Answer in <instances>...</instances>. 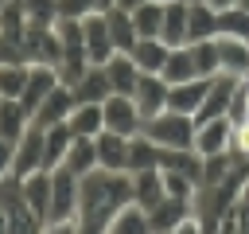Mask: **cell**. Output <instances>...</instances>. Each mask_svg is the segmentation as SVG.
I'll return each mask as SVG.
<instances>
[{
	"instance_id": "8992f818",
	"label": "cell",
	"mask_w": 249,
	"mask_h": 234,
	"mask_svg": "<svg viewBox=\"0 0 249 234\" xmlns=\"http://www.w3.org/2000/svg\"><path fill=\"white\" fill-rule=\"evenodd\" d=\"M23 55H27V62H47V66H54L58 55H62V43H58L54 23H51V27L27 23V31H23Z\"/></svg>"
},
{
	"instance_id": "44dd1931",
	"label": "cell",
	"mask_w": 249,
	"mask_h": 234,
	"mask_svg": "<svg viewBox=\"0 0 249 234\" xmlns=\"http://www.w3.org/2000/svg\"><path fill=\"white\" fill-rule=\"evenodd\" d=\"M105 20H109V31H113V47L128 55L136 47V39H140V31L132 23V12L121 8V4H113V8H105Z\"/></svg>"
},
{
	"instance_id": "277c9868",
	"label": "cell",
	"mask_w": 249,
	"mask_h": 234,
	"mask_svg": "<svg viewBox=\"0 0 249 234\" xmlns=\"http://www.w3.org/2000/svg\"><path fill=\"white\" fill-rule=\"evenodd\" d=\"M101 105H105V129L124 133V136H136L144 129V113H140L132 94H109Z\"/></svg>"
},
{
	"instance_id": "4fadbf2b",
	"label": "cell",
	"mask_w": 249,
	"mask_h": 234,
	"mask_svg": "<svg viewBox=\"0 0 249 234\" xmlns=\"http://www.w3.org/2000/svg\"><path fill=\"white\" fill-rule=\"evenodd\" d=\"M35 168H43V125H27V133L16 140V160H12V172L16 176H27V172H35Z\"/></svg>"
},
{
	"instance_id": "1f68e13d",
	"label": "cell",
	"mask_w": 249,
	"mask_h": 234,
	"mask_svg": "<svg viewBox=\"0 0 249 234\" xmlns=\"http://www.w3.org/2000/svg\"><path fill=\"white\" fill-rule=\"evenodd\" d=\"M31 62H0V98H19L27 86Z\"/></svg>"
},
{
	"instance_id": "f546056e",
	"label": "cell",
	"mask_w": 249,
	"mask_h": 234,
	"mask_svg": "<svg viewBox=\"0 0 249 234\" xmlns=\"http://www.w3.org/2000/svg\"><path fill=\"white\" fill-rule=\"evenodd\" d=\"M191 58H195V70L202 78H214L222 70V62H218V35L214 39H195L191 43Z\"/></svg>"
},
{
	"instance_id": "4dcf8cb0",
	"label": "cell",
	"mask_w": 249,
	"mask_h": 234,
	"mask_svg": "<svg viewBox=\"0 0 249 234\" xmlns=\"http://www.w3.org/2000/svg\"><path fill=\"white\" fill-rule=\"evenodd\" d=\"M132 23L140 35H160L163 31V0H144L140 8H132Z\"/></svg>"
},
{
	"instance_id": "f1b7e54d",
	"label": "cell",
	"mask_w": 249,
	"mask_h": 234,
	"mask_svg": "<svg viewBox=\"0 0 249 234\" xmlns=\"http://www.w3.org/2000/svg\"><path fill=\"white\" fill-rule=\"evenodd\" d=\"M144 168H160V144L152 136L136 133L128 144V172H144Z\"/></svg>"
},
{
	"instance_id": "74e56055",
	"label": "cell",
	"mask_w": 249,
	"mask_h": 234,
	"mask_svg": "<svg viewBox=\"0 0 249 234\" xmlns=\"http://www.w3.org/2000/svg\"><path fill=\"white\" fill-rule=\"evenodd\" d=\"M117 4H121V8H128V12H132V8H140V4H144V0H117Z\"/></svg>"
},
{
	"instance_id": "ee69618b",
	"label": "cell",
	"mask_w": 249,
	"mask_h": 234,
	"mask_svg": "<svg viewBox=\"0 0 249 234\" xmlns=\"http://www.w3.org/2000/svg\"><path fill=\"white\" fill-rule=\"evenodd\" d=\"M163 4H167V0H163Z\"/></svg>"
},
{
	"instance_id": "f35d334b",
	"label": "cell",
	"mask_w": 249,
	"mask_h": 234,
	"mask_svg": "<svg viewBox=\"0 0 249 234\" xmlns=\"http://www.w3.org/2000/svg\"><path fill=\"white\" fill-rule=\"evenodd\" d=\"M214 8H233V4H241V0H210Z\"/></svg>"
},
{
	"instance_id": "f6af8a7d",
	"label": "cell",
	"mask_w": 249,
	"mask_h": 234,
	"mask_svg": "<svg viewBox=\"0 0 249 234\" xmlns=\"http://www.w3.org/2000/svg\"><path fill=\"white\" fill-rule=\"evenodd\" d=\"M0 101H4V98H0Z\"/></svg>"
},
{
	"instance_id": "83f0119b",
	"label": "cell",
	"mask_w": 249,
	"mask_h": 234,
	"mask_svg": "<svg viewBox=\"0 0 249 234\" xmlns=\"http://www.w3.org/2000/svg\"><path fill=\"white\" fill-rule=\"evenodd\" d=\"M163 78H167L171 86H175V82H187V78H198L195 58H191V43L171 47V55H167V62H163Z\"/></svg>"
},
{
	"instance_id": "9a60e30c",
	"label": "cell",
	"mask_w": 249,
	"mask_h": 234,
	"mask_svg": "<svg viewBox=\"0 0 249 234\" xmlns=\"http://www.w3.org/2000/svg\"><path fill=\"white\" fill-rule=\"evenodd\" d=\"M128 55H132V62H136L144 74H163V62H167L171 47H167L160 35H140L136 47H132Z\"/></svg>"
},
{
	"instance_id": "4316f807",
	"label": "cell",
	"mask_w": 249,
	"mask_h": 234,
	"mask_svg": "<svg viewBox=\"0 0 249 234\" xmlns=\"http://www.w3.org/2000/svg\"><path fill=\"white\" fill-rule=\"evenodd\" d=\"M27 125H31L27 109H23L16 98H4V101H0V136H8V140H19V136L27 133Z\"/></svg>"
},
{
	"instance_id": "52a82bcc",
	"label": "cell",
	"mask_w": 249,
	"mask_h": 234,
	"mask_svg": "<svg viewBox=\"0 0 249 234\" xmlns=\"http://www.w3.org/2000/svg\"><path fill=\"white\" fill-rule=\"evenodd\" d=\"M74 105H78L74 86L58 82V86L39 101V109L31 113V121H35V125H43V129H47V125H58V121H66V117H70V109H74Z\"/></svg>"
},
{
	"instance_id": "d6986e66",
	"label": "cell",
	"mask_w": 249,
	"mask_h": 234,
	"mask_svg": "<svg viewBox=\"0 0 249 234\" xmlns=\"http://www.w3.org/2000/svg\"><path fill=\"white\" fill-rule=\"evenodd\" d=\"M109 94H113V82H109L105 62H93V66L74 82V98H78V101H105Z\"/></svg>"
},
{
	"instance_id": "e0dca14e",
	"label": "cell",
	"mask_w": 249,
	"mask_h": 234,
	"mask_svg": "<svg viewBox=\"0 0 249 234\" xmlns=\"http://www.w3.org/2000/svg\"><path fill=\"white\" fill-rule=\"evenodd\" d=\"M70 140H74L70 121H58V125H47V129H43V168H47V172H54V168L66 160Z\"/></svg>"
},
{
	"instance_id": "8fae6325",
	"label": "cell",
	"mask_w": 249,
	"mask_h": 234,
	"mask_svg": "<svg viewBox=\"0 0 249 234\" xmlns=\"http://www.w3.org/2000/svg\"><path fill=\"white\" fill-rule=\"evenodd\" d=\"M191 211H195V199L163 195V199L148 211V218H152V234H175V230H179V222H183Z\"/></svg>"
},
{
	"instance_id": "5bb4252c",
	"label": "cell",
	"mask_w": 249,
	"mask_h": 234,
	"mask_svg": "<svg viewBox=\"0 0 249 234\" xmlns=\"http://www.w3.org/2000/svg\"><path fill=\"white\" fill-rule=\"evenodd\" d=\"M206 86H210V78H187V82H175L171 90H167V109H179V113H198L202 109V98H206Z\"/></svg>"
},
{
	"instance_id": "484cf974",
	"label": "cell",
	"mask_w": 249,
	"mask_h": 234,
	"mask_svg": "<svg viewBox=\"0 0 249 234\" xmlns=\"http://www.w3.org/2000/svg\"><path fill=\"white\" fill-rule=\"evenodd\" d=\"M160 39L167 47H183L187 43V0H167L163 4V31Z\"/></svg>"
},
{
	"instance_id": "cb8c5ba5",
	"label": "cell",
	"mask_w": 249,
	"mask_h": 234,
	"mask_svg": "<svg viewBox=\"0 0 249 234\" xmlns=\"http://www.w3.org/2000/svg\"><path fill=\"white\" fill-rule=\"evenodd\" d=\"M58 168H70L74 176L93 172V168H97V140H93V136H78V133H74V140H70V148H66V160H62Z\"/></svg>"
},
{
	"instance_id": "3957f363",
	"label": "cell",
	"mask_w": 249,
	"mask_h": 234,
	"mask_svg": "<svg viewBox=\"0 0 249 234\" xmlns=\"http://www.w3.org/2000/svg\"><path fill=\"white\" fill-rule=\"evenodd\" d=\"M237 74H226L218 70L206 86V98H202V109L195 113V121H214V117H230V105H233V94H237Z\"/></svg>"
},
{
	"instance_id": "5b68a950",
	"label": "cell",
	"mask_w": 249,
	"mask_h": 234,
	"mask_svg": "<svg viewBox=\"0 0 249 234\" xmlns=\"http://www.w3.org/2000/svg\"><path fill=\"white\" fill-rule=\"evenodd\" d=\"M82 27H86V55H89V62H109V58L117 55V47H113V31H109L105 12H101V8L89 12V16L82 20Z\"/></svg>"
},
{
	"instance_id": "b9f144b4",
	"label": "cell",
	"mask_w": 249,
	"mask_h": 234,
	"mask_svg": "<svg viewBox=\"0 0 249 234\" xmlns=\"http://www.w3.org/2000/svg\"><path fill=\"white\" fill-rule=\"evenodd\" d=\"M4 4H8V0H0V12H4Z\"/></svg>"
},
{
	"instance_id": "ab89813d",
	"label": "cell",
	"mask_w": 249,
	"mask_h": 234,
	"mask_svg": "<svg viewBox=\"0 0 249 234\" xmlns=\"http://www.w3.org/2000/svg\"><path fill=\"white\" fill-rule=\"evenodd\" d=\"M0 234H8V218H4V211H0Z\"/></svg>"
},
{
	"instance_id": "30bf717a",
	"label": "cell",
	"mask_w": 249,
	"mask_h": 234,
	"mask_svg": "<svg viewBox=\"0 0 249 234\" xmlns=\"http://www.w3.org/2000/svg\"><path fill=\"white\" fill-rule=\"evenodd\" d=\"M93 140H97V168H109V172H128V144H132V136L113 133V129H101Z\"/></svg>"
},
{
	"instance_id": "ba28073f",
	"label": "cell",
	"mask_w": 249,
	"mask_h": 234,
	"mask_svg": "<svg viewBox=\"0 0 249 234\" xmlns=\"http://www.w3.org/2000/svg\"><path fill=\"white\" fill-rule=\"evenodd\" d=\"M230 140H233V121H230V117L198 121L195 152H198V156H218V152H230Z\"/></svg>"
},
{
	"instance_id": "6da1fadb",
	"label": "cell",
	"mask_w": 249,
	"mask_h": 234,
	"mask_svg": "<svg viewBox=\"0 0 249 234\" xmlns=\"http://www.w3.org/2000/svg\"><path fill=\"white\" fill-rule=\"evenodd\" d=\"M124 203H132V172H109V168L86 172L78 195L82 234H109V222Z\"/></svg>"
},
{
	"instance_id": "7402d4cb",
	"label": "cell",
	"mask_w": 249,
	"mask_h": 234,
	"mask_svg": "<svg viewBox=\"0 0 249 234\" xmlns=\"http://www.w3.org/2000/svg\"><path fill=\"white\" fill-rule=\"evenodd\" d=\"M105 70H109V82H113V94H136V82H140V66L132 62V55H124V51H117L109 62H105Z\"/></svg>"
},
{
	"instance_id": "60d3db41",
	"label": "cell",
	"mask_w": 249,
	"mask_h": 234,
	"mask_svg": "<svg viewBox=\"0 0 249 234\" xmlns=\"http://www.w3.org/2000/svg\"><path fill=\"white\" fill-rule=\"evenodd\" d=\"M241 8H245V12H249V0H241Z\"/></svg>"
},
{
	"instance_id": "7bdbcfd3",
	"label": "cell",
	"mask_w": 249,
	"mask_h": 234,
	"mask_svg": "<svg viewBox=\"0 0 249 234\" xmlns=\"http://www.w3.org/2000/svg\"><path fill=\"white\" fill-rule=\"evenodd\" d=\"M187 4H195V0H187Z\"/></svg>"
},
{
	"instance_id": "ffe728a7",
	"label": "cell",
	"mask_w": 249,
	"mask_h": 234,
	"mask_svg": "<svg viewBox=\"0 0 249 234\" xmlns=\"http://www.w3.org/2000/svg\"><path fill=\"white\" fill-rule=\"evenodd\" d=\"M163 195H167V187H163V172H160V168L132 172V199H136L144 211H152Z\"/></svg>"
},
{
	"instance_id": "ac0fdd59",
	"label": "cell",
	"mask_w": 249,
	"mask_h": 234,
	"mask_svg": "<svg viewBox=\"0 0 249 234\" xmlns=\"http://www.w3.org/2000/svg\"><path fill=\"white\" fill-rule=\"evenodd\" d=\"M218 62H222V70H226V74L249 78V39L218 35Z\"/></svg>"
},
{
	"instance_id": "e575fe53",
	"label": "cell",
	"mask_w": 249,
	"mask_h": 234,
	"mask_svg": "<svg viewBox=\"0 0 249 234\" xmlns=\"http://www.w3.org/2000/svg\"><path fill=\"white\" fill-rule=\"evenodd\" d=\"M230 121H249V78L237 82V94H233V105H230Z\"/></svg>"
},
{
	"instance_id": "2e32d148",
	"label": "cell",
	"mask_w": 249,
	"mask_h": 234,
	"mask_svg": "<svg viewBox=\"0 0 249 234\" xmlns=\"http://www.w3.org/2000/svg\"><path fill=\"white\" fill-rule=\"evenodd\" d=\"M218 35V8L210 0H195L187 4V43L195 39H214Z\"/></svg>"
},
{
	"instance_id": "7a4b0ae2",
	"label": "cell",
	"mask_w": 249,
	"mask_h": 234,
	"mask_svg": "<svg viewBox=\"0 0 249 234\" xmlns=\"http://www.w3.org/2000/svg\"><path fill=\"white\" fill-rule=\"evenodd\" d=\"M144 136H152L160 148H195V133H198V121L191 113H179V109H160L156 117L144 121L140 129Z\"/></svg>"
},
{
	"instance_id": "8d00e7d4",
	"label": "cell",
	"mask_w": 249,
	"mask_h": 234,
	"mask_svg": "<svg viewBox=\"0 0 249 234\" xmlns=\"http://www.w3.org/2000/svg\"><path fill=\"white\" fill-rule=\"evenodd\" d=\"M0 62H27L23 43H19V39H12V35H4V31H0Z\"/></svg>"
},
{
	"instance_id": "d4e9b609",
	"label": "cell",
	"mask_w": 249,
	"mask_h": 234,
	"mask_svg": "<svg viewBox=\"0 0 249 234\" xmlns=\"http://www.w3.org/2000/svg\"><path fill=\"white\" fill-rule=\"evenodd\" d=\"M109 234H152V218H148V211L132 199V203H124V207L113 214Z\"/></svg>"
},
{
	"instance_id": "9c48e42d",
	"label": "cell",
	"mask_w": 249,
	"mask_h": 234,
	"mask_svg": "<svg viewBox=\"0 0 249 234\" xmlns=\"http://www.w3.org/2000/svg\"><path fill=\"white\" fill-rule=\"evenodd\" d=\"M54 86H58V70H54V66H47V62H31L27 86H23V94H19L16 101H19V105L27 109V117H31V113L39 109V101H43Z\"/></svg>"
},
{
	"instance_id": "7c38bea8",
	"label": "cell",
	"mask_w": 249,
	"mask_h": 234,
	"mask_svg": "<svg viewBox=\"0 0 249 234\" xmlns=\"http://www.w3.org/2000/svg\"><path fill=\"white\" fill-rule=\"evenodd\" d=\"M167 90H171V82L163 78V74H140V82H136V105H140V113H144V121L148 117H156L160 109H167Z\"/></svg>"
},
{
	"instance_id": "d6a6232c",
	"label": "cell",
	"mask_w": 249,
	"mask_h": 234,
	"mask_svg": "<svg viewBox=\"0 0 249 234\" xmlns=\"http://www.w3.org/2000/svg\"><path fill=\"white\" fill-rule=\"evenodd\" d=\"M218 35L249 39V12H245L241 4H233V8H218Z\"/></svg>"
},
{
	"instance_id": "836d02e7",
	"label": "cell",
	"mask_w": 249,
	"mask_h": 234,
	"mask_svg": "<svg viewBox=\"0 0 249 234\" xmlns=\"http://www.w3.org/2000/svg\"><path fill=\"white\" fill-rule=\"evenodd\" d=\"M19 4L27 12V23H35V27L58 23V0H19Z\"/></svg>"
},
{
	"instance_id": "603a6c76",
	"label": "cell",
	"mask_w": 249,
	"mask_h": 234,
	"mask_svg": "<svg viewBox=\"0 0 249 234\" xmlns=\"http://www.w3.org/2000/svg\"><path fill=\"white\" fill-rule=\"evenodd\" d=\"M66 121H70V129H74L78 136H97V133L105 129V105H101V101H78Z\"/></svg>"
},
{
	"instance_id": "d590c367",
	"label": "cell",
	"mask_w": 249,
	"mask_h": 234,
	"mask_svg": "<svg viewBox=\"0 0 249 234\" xmlns=\"http://www.w3.org/2000/svg\"><path fill=\"white\" fill-rule=\"evenodd\" d=\"M89 12H97V0H58V16H70V20H86Z\"/></svg>"
}]
</instances>
